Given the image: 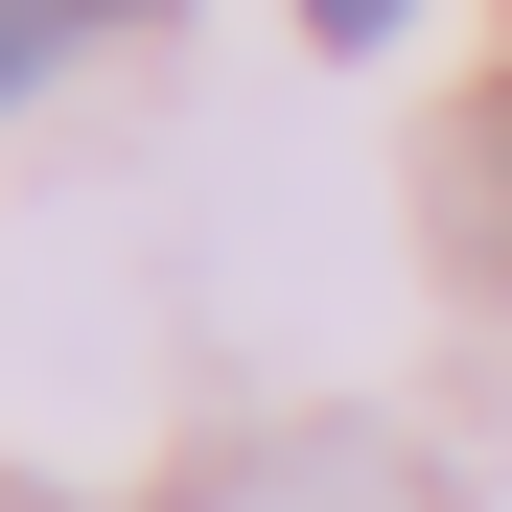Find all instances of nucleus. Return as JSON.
<instances>
[{"instance_id": "obj_1", "label": "nucleus", "mask_w": 512, "mask_h": 512, "mask_svg": "<svg viewBox=\"0 0 512 512\" xmlns=\"http://www.w3.org/2000/svg\"><path fill=\"white\" fill-rule=\"evenodd\" d=\"M24 70H70V0H0V94H24Z\"/></svg>"}, {"instance_id": "obj_2", "label": "nucleus", "mask_w": 512, "mask_h": 512, "mask_svg": "<svg viewBox=\"0 0 512 512\" xmlns=\"http://www.w3.org/2000/svg\"><path fill=\"white\" fill-rule=\"evenodd\" d=\"M303 24H326V47H396V24H419V0H303Z\"/></svg>"}, {"instance_id": "obj_3", "label": "nucleus", "mask_w": 512, "mask_h": 512, "mask_svg": "<svg viewBox=\"0 0 512 512\" xmlns=\"http://www.w3.org/2000/svg\"><path fill=\"white\" fill-rule=\"evenodd\" d=\"M489 140H512V117H489Z\"/></svg>"}]
</instances>
